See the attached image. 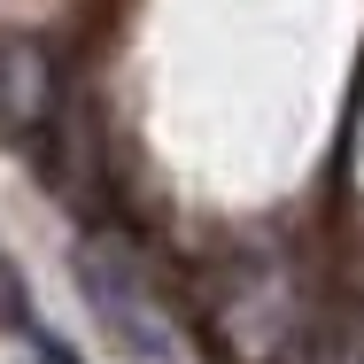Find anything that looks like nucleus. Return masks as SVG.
I'll list each match as a JSON object with an SVG mask.
<instances>
[{"label": "nucleus", "instance_id": "obj_1", "mask_svg": "<svg viewBox=\"0 0 364 364\" xmlns=\"http://www.w3.org/2000/svg\"><path fill=\"white\" fill-rule=\"evenodd\" d=\"M77 287H85V302L117 326V341H124L140 364H178V333L163 326L155 294L132 279V264H124V256H109L101 240H85V256H77Z\"/></svg>", "mask_w": 364, "mask_h": 364}, {"label": "nucleus", "instance_id": "obj_2", "mask_svg": "<svg viewBox=\"0 0 364 364\" xmlns=\"http://www.w3.org/2000/svg\"><path fill=\"white\" fill-rule=\"evenodd\" d=\"M39 364H77V357L63 349V341H55V333H39Z\"/></svg>", "mask_w": 364, "mask_h": 364}]
</instances>
